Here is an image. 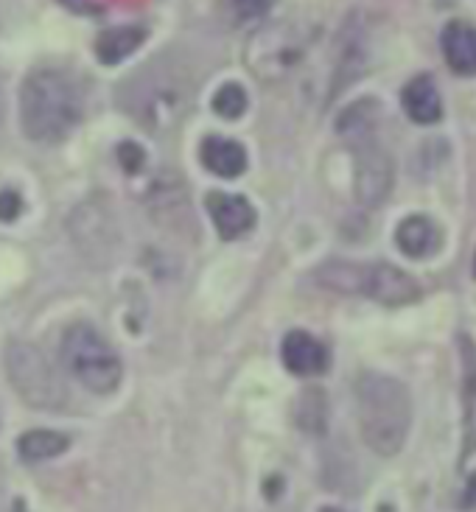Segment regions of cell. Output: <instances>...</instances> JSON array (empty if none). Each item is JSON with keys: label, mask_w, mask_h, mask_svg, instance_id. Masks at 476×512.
<instances>
[{"label": "cell", "mask_w": 476, "mask_h": 512, "mask_svg": "<svg viewBox=\"0 0 476 512\" xmlns=\"http://www.w3.org/2000/svg\"><path fill=\"white\" fill-rule=\"evenodd\" d=\"M23 132L37 143H59L82 121V96L62 70L40 68L28 73L20 90Z\"/></svg>", "instance_id": "cell-1"}, {"label": "cell", "mask_w": 476, "mask_h": 512, "mask_svg": "<svg viewBox=\"0 0 476 512\" xmlns=\"http://www.w3.org/2000/svg\"><path fill=\"white\" fill-rule=\"evenodd\" d=\"M356 403L364 443L378 457H395L412 423V401L404 384L387 375L364 373L356 384Z\"/></svg>", "instance_id": "cell-2"}, {"label": "cell", "mask_w": 476, "mask_h": 512, "mask_svg": "<svg viewBox=\"0 0 476 512\" xmlns=\"http://www.w3.org/2000/svg\"><path fill=\"white\" fill-rule=\"evenodd\" d=\"M62 361H65V370L90 392L107 395V392H115L118 384H121V359H118V353L87 322L70 325L65 331V336H62Z\"/></svg>", "instance_id": "cell-3"}, {"label": "cell", "mask_w": 476, "mask_h": 512, "mask_svg": "<svg viewBox=\"0 0 476 512\" xmlns=\"http://www.w3.org/2000/svg\"><path fill=\"white\" fill-rule=\"evenodd\" d=\"M6 367L17 395L37 409H62L68 395L54 367L28 342H12L6 350Z\"/></svg>", "instance_id": "cell-4"}, {"label": "cell", "mask_w": 476, "mask_h": 512, "mask_svg": "<svg viewBox=\"0 0 476 512\" xmlns=\"http://www.w3.org/2000/svg\"><path fill=\"white\" fill-rule=\"evenodd\" d=\"M356 152V199L364 208L381 205L392 188V160L390 154L381 149L376 132L359 135L348 140Z\"/></svg>", "instance_id": "cell-5"}, {"label": "cell", "mask_w": 476, "mask_h": 512, "mask_svg": "<svg viewBox=\"0 0 476 512\" xmlns=\"http://www.w3.org/2000/svg\"><path fill=\"white\" fill-rule=\"evenodd\" d=\"M297 59H300V45L280 26L261 28L247 45V68L264 82L283 79L297 65Z\"/></svg>", "instance_id": "cell-6"}, {"label": "cell", "mask_w": 476, "mask_h": 512, "mask_svg": "<svg viewBox=\"0 0 476 512\" xmlns=\"http://www.w3.org/2000/svg\"><path fill=\"white\" fill-rule=\"evenodd\" d=\"M359 294L376 300L381 305H409L420 297L418 283L390 263H373L362 266L359 277Z\"/></svg>", "instance_id": "cell-7"}, {"label": "cell", "mask_w": 476, "mask_h": 512, "mask_svg": "<svg viewBox=\"0 0 476 512\" xmlns=\"http://www.w3.org/2000/svg\"><path fill=\"white\" fill-rule=\"evenodd\" d=\"M205 205L222 238H241L255 227V210L244 196L213 191L205 199Z\"/></svg>", "instance_id": "cell-8"}, {"label": "cell", "mask_w": 476, "mask_h": 512, "mask_svg": "<svg viewBox=\"0 0 476 512\" xmlns=\"http://www.w3.org/2000/svg\"><path fill=\"white\" fill-rule=\"evenodd\" d=\"M283 364L292 375H320L328 367V350L306 331L286 333L283 347H280Z\"/></svg>", "instance_id": "cell-9"}, {"label": "cell", "mask_w": 476, "mask_h": 512, "mask_svg": "<svg viewBox=\"0 0 476 512\" xmlns=\"http://www.w3.org/2000/svg\"><path fill=\"white\" fill-rule=\"evenodd\" d=\"M199 157H202V163L210 174H216L222 180H236L247 171V152L238 140L210 135V138L202 140Z\"/></svg>", "instance_id": "cell-10"}, {"label": "cell", "mask_w": 476, "mask_h": 512, "mask_svg": "<svg viewBox=\"0 0 476 512\" xmlns=\"http://www.w3.org/2000/svg\"><path fill=\"white\" fill-rule=\"evenodd\" d=\"M404 110L415 124H437L443 118V101L429 73H420L404 87Z\"/></svg>", "instance_id": "cell-11"}, {"label": "cell", "mask_w": 476, "mask_h": 512, "mask_svg": "<svg viewBox=\"0 0 476 512\" xmlns=\"http://www.w3.org/2000/svg\"><path fill=\"white\" fill-rule=\"evenodd\" d=\"M443 54L454 73L476 76V28L468 23H448L443 31Z\"/></svg>", "instance_id": "cell-12"}, {"label": "cell", "mask_w": 476, "mask_h": 512, "mask_svg": "<svg viewBox=\"0 0 476 512\" xmlns=\"http://www.w3.org/2000/svg\"><path fill=\"white\" fill-rule=\"evenodd\" d=\"M395 241L409 258H429L440 250V230L426 216H409L398 224Z\"/></svg>", "instance_id": "cell-13"}, {"label": "cell", "mask_w": 476, "mask_h": 512, "mask_svg": "<svg viewBox=\"0 0 476 512\" xmlns=\"http://www.w3.org/2000/svg\"><path fill=\"white\" fill-rule=\"evenodd\" d=\"M146 40V31L138 26H118L101 31L96 40V56L101 65H118L132 56Z\"/></svg>", "instance_id": "cell-14"}, {"label": "cell", "mask_w": 476, "mask_h": 512, "mask_svg": "<svg viewBox=\"0 0 476 512\" xmlns=\"http://www.w3.org/2000/svg\"><path fill=\"white\" fill-rule=\"evenodd\" d=\"M70 440L65 434L59 431H48V429H37V431H26L20 440H17V451L20 457L26 462H42V459H54L59 454L68 451Z\"/></svg>", "instance_id": "cell-15"}, {"label": "cell", "mask_w": 476, "mask_h": 512, "mask_svg": "<svg viewBox=\"0 0 476 512\" xmlns=\"http://www.w3.org/2000/svg\"><path fill=\"white\" fill-rule=\"evenodd\" d=\"M247 104H250V98L244 93V87L236 82L222 84V87L213 93V110H216L219 118H227V121L241 118V115L247 112Z\"/></svg>", "instance_id": "cell-16"}, {"label": "cell", "mask_w": 476, "mask_h": 512, "mask_svg": "<svg viewBox=\"0 0 476 512\" xmlns=\"http://www.w3.org/2000/svg\"><path fill=\"white\" fill-rule=\"evenodd\" d=\"M325 417H328V406H325V398H322L320 389H308L300 401V409H297V420L300 426L311 434H322L325 429Z\"/></svg>", "instance_id": "cell-17"}, {"label": "cell", "mask_w": 476, "mask_h": 512, "mask_svg": "<svg viewBox=\"0 0 476 512\" xmlns=\"http://www.w3.org/2000/svg\"><path fill=\"white\" fill-rule=\"evenodd\" d=\"M275 0H233L236 6V14L241 20H255V17H264L269 9H272Z\"/></svg>", "instance_id": "cell-18"}, {"label": "cell", "mask_w": 476, "mask_h": 512, "mask_svg": "<svg viewBox=\"0 0 476 512\" xmlns=\"http://www.w3.org/2000/svg\"><path fill=\"white\" fill-rule=\"evenodd\" d=\"M118 160H121V166H124L129 174H135V171H140V166H143L146 154H143V149L135 146V143H121V146H118Z\"/></svg>", "instance_id": "cell-19"}, {"label": "cell", "mask_w": 476, "mask_h": 512, "mask_svg": "<svg viewBox=\"0 0 476 512\" xmlns=\"http://www.w3.org/2000/svg\"><path fill=\"white\" fill-rule=\"evenodd\" d=\"M23 213V199L14 191H0V222H14Z\"/></svg>", "instance_id": "cell-20"}, {"label": "cell", "mask_w": 476, "mask_h": 512, "mask_svg": "<svg viewBox=\"0 0 476 512\" xmlns=\"http://www.w3.org/2000/svg\"><path fill=\"white\" fill-rule=\"evenodd\" d=\"M3 115H6V101H3V79H0V124H3Z\"/></svg>", "instance_id": "cell-21"}, {"label": "cell", "mask_w": 476, "mask_h": 512, "mask_svg": "<svg viewBox=\"0 0 476 512\" xmlns=\"http://www.w3.org/2000/svg\"><path fill=\"white\" fill-rule=\"evenodd\" d=\"M320 512H339V510H334V507H325V510H320Z\"/></svg>", "instance_id": "cell-22"}, {"label": "cell", "mask_w": 476, "mask_h": 512, "mask_svg": "<svg viewBox=\"0 0 476 512\" xmlns=\"http://www.w3.org/2000/svg\"><path fill=\"white\" fill-rule=\"evenodd\" d=\"M68 3H76V6H82V0H68Z\"/></svg>", "instance_id": "cell-23"}, {"label": "cell", "mask_w": 476, "mask_h": 512, "mask_svg": "<svg viewBox=\"0 0 476 512\" xmlns=\"http://www.w3.org/2000/svg\"><path fill=\"white\" fill-rule=\"evenodd\" d=\"M381 512H392V510H390V507H381Z\"/></svg>", "instance_id": "cell-24"}, {"label": "cell", "mask_w": 476, "mask_h": 512, "mask_svg": "<svg viewBox=\"0 0 476 512\" xmlns=\"http://www.w3.org/2000/svg\"><path fill=\"white\" fill-rule=\"evenodd\" d=\"M474 272H476V266H474Z\"/></svg>", "instance_id": "cell-25"}]
</instances>
